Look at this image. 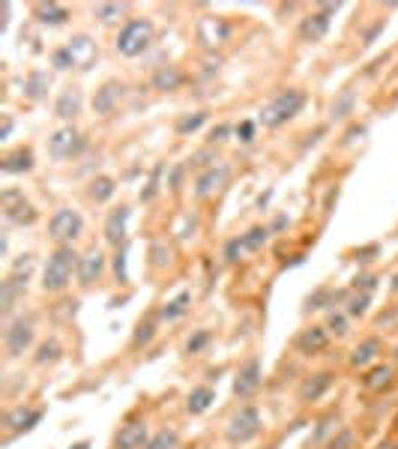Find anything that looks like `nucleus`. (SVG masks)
Instances as JSON below:
<instances>
[{
    "mask_svg": "<svg viewBox=\"0 0 398 449\" xmlns=\"http://www.w3.org/2000/svg\"><path fill=\"white\" fill-rule=\"evenodd\" d=\"M78 261H81V258L75 255L72 246H57L42 269V291L63 294L66 287L72 285V273H78Z\"/></svg>",
    "mask_w": 398,
    "mask_h": 449,
    "instance_id": "f257e3e1",
    "label": "nucleus"
},
{
    "mask_svg": "<svg viewBox=\"0 0 398 449\" xmlns=\"http://www.w3.org/2000/svg\"><path fill=\"white\" fill-rule=\"evenodd\" d=\"M305 105V93L296 87H287V90H278V93L261 108V123L266 129H278L282 123H287V120H294L296 114L303 111Z\"/></svg>",
    "mask_w": 398,
    "mask_h": 449,
    "instance_id": "f03ea898",
    "label": "nucleus"
},
{
    "mask_svg": "<svg viewBox=\"0 0 398 449\" xmlns=\"http://www.w3.org/2000/svg\"><path fill=\"white\" fill-rule=\"evenodd\" d=\"M153 42V24L147 22V18H132V22H126L120 27V33H117L114 45L117 52L123 57H141L147 48Z\"/></svg>",
    "mask_w": 398,
    "mask_h": 449,
    "instance_id": "7ed1b4c3",
    "label": "nucleus"
},
{
    "mask_svg": "<svg viewBox=\"0 0 398 449\" xmlns=\"http://www.w3.org/2000/svg\"><path fill=\"white\" fill-rule=\"evenodd\" d=\"M261 413H257V407L252 404H243L240 411H237L231 419H228L225 425V437L231 446H243L248 441H255L257 434H261Z\"/></svg>",
    "mask_w": 398,
    "mask_h": 449,
    "instance_id": "20e7f679",
    "label": "nucleus"
},
{
    "mask_svg": "<svg viewBox=\"0 0 398 449\" xmlns=\"http://www.w3.org/2000/svg\"><path fill=\"white\" fill-rule=\"evenodd\" d=\"M81 234H84V219L72 207H61L51 216V222H48V237H51L57 246H72Z\"/></svg>",
    "mask_w": 398,
    "mask_h": 449,
    "instance_id": "39448f33",
    "label": "nucleus"
},
{
    "mask_svg": "<svg viewBox=\"0 0 398 449\" xmlns=\"http://www.w3.org/2000/svg\"><path fill=\"white\" fill-rule=\"evenodd\" d=\"M0 210H3V219L9 225H18V228H24V225H33L39 213H36V207L27 201L22 189H3V195H0Z\"/></svg>",
    "mask_w": 398,
    "mask_h": 449,
    "instance_id": "423d86ee",
    "label": "nucleus"
},
{
    "mask_svg": "<svg viewBox=\"0 0 398 449\" xmlns=\"http://www.w3.org/2000/svg\"><path fill=\"white\" fill-rule=\"evenodd\" d=\"M33 345V317H13L3 329V347L9 359H18Z\"/></svg>",
    "mask_w": 398,
    "mask_h": 449,
    "instance_id": "0eeeda50",
    "label": "nucleus"
},
{
    "mask_svg": "<svg viewBox=\"0 0 398 449\" xmlns=\"http://www.w3.org/2000/svg\"><path fill=\"white\" fill-rule=\"evenodd\" d=\"M42 407H13L6 416H3V443L9 441H15L18 434H24V432H31V428H36L39 423H42Z\"/></svg>",
    "mask_w": 398,
    "mask_h": 449,
    "instance_id": "6e6552de",
    "label": "nucleus"
},
{
    "mask_svg": "<svg viewBox=\"0 0 398 449\" xmlns=\"http://www.w3.org/2000/svg\"><path fill=\"white\" fill-rule=\"evenodd\" d=\"M81 150H84V135L75 126H63L48 138V153H51V159H61V162L78 156Z\"/></svg>",
    "mask_w": 398,
    "mask_h": 449,
    "instance_id": "1a4fd4ad",
    "label": "nucleus"
},
{
    "mask_svg": "<svg viewBox=\"0 0 398 449\" xmlns=\"http://www.w3.org/2000/svg\"><path fill=\"white\" fill-rule=\"evenodd\" d=\"M261 359L257 356H248L246 363L237 368V377H234V395L240 398V402H246V398H252L257 393V386H261Z\"/></svg>",
    "mask_w": 398,
    "mask_h": 449,
    "instance_id": "9d476101",
    "label": "nucleus"
},
{
    "mask_svg": "<svg viewBox=\"0 0 398 449\" xmlns=\"http://www.w3.org/2000/svg\"><path fill=\"white\" fill-rule=\"evenodd\" d=\"M338 9V3H324L317 13L305 15L300 22V39L303 42H321L326 36V30H330V15Z\"/></svg>",
    "mask_w": 398,
    "mask_h": 449,
    "instance_id": "9b49d317",
    "label": "nucleus"
},
{
    "mask_svg": "<svg viewBox=\"0 0 398 449\" xmlns=\"http://www.w3.org/2000/svg\"><path fill=\"white\" fill-rule=\"evenodd\" d=\"M147 441H150V432H147L144 419H129L117 428L114 434V449H144Z\"/></svg>",
    "mask_w": 398,
    "mask_h": 449,
    "instance_id": "f8f14e48",
    "label": "nucleus"
},
{
    "mask_svg": "<svg viewBox=\"0 0 398 449\" xmlns=\"http://www.w3.org/2000/svg\"><path fill=\"white\" fill-rule=\"evenodd\" d=\"M228 177H231V168H228V165H213V168H207V171H201V174H198V180H195V198H198V201L213 198L218 189L228 183Z\"/></svg>",
    "mask_w": 398,
    "mask_h": 449,
    "instance_id": "ddd939ff",
    "label": "nucleus"
},
{
    "mask_svg": "<svg viewBox=\"0 0 398 449\" xmlns=\"http://www.w3.org/2000/svg\"><path fill=\"white\" fill-rule=\"evenodd\" d=\"M123 93H126L123 81H105L102 87L96 90V96H93V111L102 114V117H111L117 108H120Z\"/></svg>",
    "mask_w": 398,
    "mask_h": 449,
    "instance_id": "4468645a",
    "label": "nucleus"
},
{
    "mask_svg": "<svg viewBox=\"0 0 398 449\" xmlns=\"http://www.w3.org/2000/svg\"><path fill=\"white\" fill-rule=\"evenodd\" d=\"M326 345H330V333H326V326H305L294 338L296 354H303V356L321 354V351H326Z\"/></svg>",
    "mask_w": 398,
    "mask_h": 449,
    "instance_id": "2eb2a0df",
    "label": "nucleus"
},
{
    "mask_svg": "<svg viewBox=\"0 0 398 449\" xmlns=\"http://www.w3.org/2000/svg\"><path fill=\"white\" fill-rule=\"evenodd\" d=\"M129 216H132V210L126 204L114 207L111 213L105 216V243H111L114 249L126 243V225H129Z\"/></svg>",
    "mask_w": 398,
    "mask_h": 449,
    "instance_id": "dca6fc26",
    "label": "nucleus"
},
{
    "mask_svg": "<svg viewBox=\"0 0 398 449\" xmlns=\"http://www.w3.org/2000/svg\"><path fill=\"white\" fill-rule=\"evenodd\" d=\"M333 384H335V375L333 372H317V375H308L305 381L300 384V402H317V398H324L326 393L333 389Z\"/></svg>",
    "mask_w": 398,
    "mask_h": 449,
    "instance_id": "f3484780",
    "label": "nucleus"
},
{
    "mask_svg": "<svg viewBox=\"0 0 398 449\" xmlns=\"http://www.w3.org/2000/svg\"><path fill=\"white\" fill-rule=\"evenodd\" d=\"M102 273H105V255L93 246L90 252L81 255V261H78V282H81V287H90L93 282H99Z\"/></svg>",
    "mask_w": 398,
    "mask_h": 449,
    "instance_id": "a211bd4d",
    "label": "nucleus"
},
{
    "mask_svg": "<svg viewBox=\"0 0 398 449\" xmlns=\"http://www.w3.org/2000/svg\"><path fill=\"white\" fill-rule=\"evenodd\" d=\"M66 48H69V54H72V60H75V69H81V72L93 69L96 57H99V48H96V42L90 36H75Z\"/></svg>",
    "mask_w": 398,
    "mask_h": 449,
    "instance_id": "6ab92c4d",
    "label": "nucleus"
},
{
    "mask_svg": "<svg viewBox=\"0 0 398 449\" xmlns=\"http://www.w3.org/2000/svg\"><path fill=\"white\" fill-rule=\"evenodd\" d=\"M81 108H84L81 90H78V87H66L63 93L57 96V102H54V117H61V120H75L78 114H81Z\"/></svg>",
    "mask_w": 398,
    "mask_h": 449,
    "instance_id": "aec40b11",
    "label": "nucleus"
},
{
    "mask_svg": "<svg viewBox=\"0 0 398 449\" xmlns=\"http://www.w3.org/2000/svg\"><path fill=\"white\" fill-rule=\"evenodd\" d=\"M24 291H27V285L15 282L13 276H6V282L0 285V312H3V321H6V324L13 321V312H15L18 299L24 297Z\"/></svg>",
    "mask_w": 398,
    "mask_h": 449,
    "instance_id": "412c9836",
    "label": "nucleus"
},
{
    "mask_svg": "<svg viewBox=\"0 0 398 449\" xmlns=\"http://www.w3.org/2000/svg\"><path fill=\"white\" fill-rule=\"evenodd\" d=\"M0 171H3V174H27V171H33V150L31 147L9 150V153L3 156V162H0Z\"/></svg>",
    "mask_w": 398,
    "mask_h": 449,
    "instance_id": "4be33fe9",
    "label": "nucleus"
},
{
    "mask_svg": "<svg viewBox=\"0 0 398 449\" xmlns=\"http://www.w3.org/2000/svg\"><path fill=\"white\" fill-rule=\"evenodd\" d=\"M189 308H192V291H180L174 299H168V303L159 308L156 315H159V321H162V324H174V321H180Z\"/></svg>",
    "mask_w": 398,
    "mask_h": 449,
    "instance_id": "5701e85b",
    "label": "nucleus"
},
{
    "mask_svg": "<svg viewBox=\"0 0 398 449\" xmlns=\"http://www.w3.org/2000/svg\"><path fill=\"white\" fill-rule=\"evenodd\" d=\"M383 354V345H381V338H365V342H360L353 347V354H351V365L353 368H365V365H372L377 356Z\"/></svg>",
    "mask_w": 398,
    "mask_h": 449,
    "instance_id": "b1692460",
    "label": "nucleus"
},
{
    "mask_svg": "<svg viewBox=\"0 0 398 449\" xmlns=\"http://www.w3.org/2000/svg\"><path fill=\"white\" fill-rule=\"evenodd\" d=\"M48 87H51V75L42 72V69H33V72L24 78V96L31 99V102H42L48 96Z\"/></svg>",
    "mask_w": 398,
    "mask_h": 449,
    "instance_id": "393cba45",
    "label": "nucleus"
},
{
    "mask_svg": "<svg viewBox=\"0 0 398 449\" xmlns=\"http://www.w3.org/2000/svg\"><path fill=\"white\" fill-rule=\"evenodd\" d=\"M216 402V389L213 386H195L186 395V411L192 416H201L204 411H210V404Z\"/></svg>",
    "mask_w": 398,
    "mask_h": 449,
    "instance_id": "a878e982",
    "label": "nucleus"
},
{
    "mask_svg": "<svg viewBox=\"0 0 398 449\" xmlns=\"http://www.w3.org/2000/svg\"><path fill=\"white\" fill-rule=\"evenodd\" d=\"M33 15H36V22H39V24L61 27V24H66L69 9H66V6H61V3H36V6H33Z\"/></svg>",
    "mask_w": 398,
    "mask_h": 449,
    "instance_id": "bb28decb",
    "label": "nucleus"
},
{
    "mask_svg": "<svg viewBox=\"0 0 398 449\" xmlns=\"http://www.w3.org/2000/svg\"><path fill=\"white\" fill-rule=\"evenodd\" d=\"M347 294H335L333 287H317L305 297V312H317V308H326V306H335V303H344Z\"/></svg>",
    "mask_w": 398,
    "mask_h": 449,
    "instance_id": "cd10ccee",
    "label": "nucleus"
},
{
    "mask_svg": "<svg viewBox=\"0 0 398 449\" xmlns=\"http://www.w3.org/2000/svg\"><path fill=\"white\" fill-rule=\"evenodd\" d=\"M186 81V75L177 66H159L153 72V87L156 90H180Z\"/></svg>",
    "mask_w": 398,
    "mask_h": 449,
    "instance_id": "c85d7f7f",
    "label": "nucleus"
},
{
    "mask_svg": "<svg viewBox=\"0 0 398 449\" xmlns=\"http://www.w3.org/2000/svg\"><path fill=\"white\" fill-rule=\"evenodd\" d=\"M156 326H159V315H147L138 321L135 333H132V347H147L156 338Z\"/></svg>",
    "mask_w": 398,
    "mask_h": 449,
    "instance_id": "c756f323",
    "label": "nucleus"
},
{
    "mask_svg": "<svg viewBox=\"0 0 398 449\" xmlns=\"http://www.w3.org/2000/svg\"><path fill=\"white\" fill-rule=\"evenodd\" d=\"M270 228H264V225H255V228H248V231L240 237L243 239V249L246 252H257V249H264L266 243H270Z\"/></svg>",
    "mask_w": 398,
    "mask_h": 449,
    "instance_id": "7c9ffc66",
    "label": "nucleus"
},
{
    "mask_svg": "<svg viewBox=\"0 0 398 449\" xmlns=\"http://www.w3.org/2000/svg\"><path fill=\"white\" fill-rule=\"evenodd\" d=\"M61 354H63L61 342H57V338H45V342L36 347V356H33V363H36V365H48V363H57V359H61Z\"/></svg>",
    "mask_w": 398,
    "mask_h": 449,
    "instance_id": "2f4dec72",
    "label": "nucleus"
},
{
    "mask_svg": "<svg viewBox=\"0 0 398 449\" xmlns=\"http://www.w3.org/2000/svg\"><path fill=\"white\" fill-rule=\"evenodd\" d=\"M390 381H392V368L390 365H377V368H372V372L363 377V386L372 389V393H377V389L390 386Z\"/></svg>",
    "mask_w": 398,
    "mask_h": 449,
    "instance_id": "473e14b6",
    "label": "nucleus"
},
{
    "mask_svg": "<svg viewBox=\"0 0 398 449\" xmlns=\"http://www.w3.org/2000/svg\"><path fill=\"white\" fill-rule=\"evenodd\" d=\"M117 192V186H114V180L111 177H96L93 183H90V198L96 204H105V201H111Z\"/></svg>",
    "mask_w": 398,
    "mask_h": 449,
    "instance_id": "72a5a7b5",
    "label": "nucleus"
},
{
    "mask_svg": "<svg viewBox=\"0 0 398 449\" xmlns=\"http://www.w3.org/2000/svg\"><path fill=\"white\" fill-rule=\"evenodd\" d=\"M368 306H372V294H360V291H351L344 299V312L351 317H363L368 312Z\"/></svg>",
    "mask_w": 398,
    "mask_h": 449,
    "instance_id": "f704fd0d",
    "label": "nucleus"
},
{
    "mask_svg": "<svg viewBox=\"0 0 398 449\" xmlns=\"http://www.w3.org/2000/svg\"><path fill=\"white\" fill-rule=\"evenodd\" d=\"M177 446H180V434H177L174 428H162V432L147 441L144 449H177Z\"/></svg>",
    "mask_w": 398,
    "mask_h": 449,
    "instance_id": "c9c22d12",
    "label": "nucleus"
},
{
    "mask_svg": "<svg viewBox=\"0 0 398 449\" xmlns=\"http://www.w3.org/2000/svg\"><path fill=\"white\" fill-rule=\"evenodd\" d=\"M31 273H33V255H18L13 261V269H9V276L15 278V282L27 285L31 282Z\"/></svg>",
    "mask_w": 398,
    "mask_h": 449,
    "instance_id": "e433bc0d",
    "label": "nucleus"
},
{
    "mask_svg": "<svg viewBox=\"0 0 398 449\" xmlns=\"http://www.w3.org/2000/svg\"><path fill=\"white\" fill-rule=\"evenodd\" d=\"M207 123V111H195V114H186V117H180L177 120V135H189V132H198Z\"/></svg>",
    "mask_w": 398,
    "mask_h": 449,
    "instance_id": "4c0bfd02",
    "label": "nucleus"
},
{
    "mask_svg": "<svg viewBox=\"0 0 398 449\" xmlns=\"http://www.w3.org/2000/svg\"><path fill=\"white\" fill-rule=\"evenodd\" d=\"M210 342H213V333H210V329H198V333L189 336V342H186V354H201Z\"/></svg>",
    "mask_w": 398,
    "mask_h": 449,
    "instance_id": "58836bf2",
    "label": "nucleus"
},
{
    "mask_svg": "<svg viewBox=\"0 0 398 449\" xmlns=\"http://www.w3.org/2000/svg\"><path fill=\"white\" fill-rule=\"evenodd\" d=\"M351 111H353V93H351V90H344V93H342V96H338L335 102H333L330 114H333L335 120H342V117H347Z\"/></svg>",
    "mask_w": 398,
    "mask_h": 449,
    "instance_id": "ea45409f",
    "label": "nucleus"
},
{
    "mask_svg": "<svg viewBox=\"0 0 398 449\" xmlns=\"http://www.w3.org/2000/svg\"><path fill=\"white\" fill-rule=\"evenodd\" d=\"M347 312H330V317H326V333H335V336H347Z\"/></svg>",
    "mask_w": 398,
    "mask_h": 449,
    "instance_id": "a19ab883",
    "label": "nucleus"
},
{
    "mask_svg": "<svg viewBox=\"0 0 398 449\" xmlns=\"http://www.w3.org/2000/svg\"><path fill=\"white\" fill-rule=\"evenodd\" d=\"M93 13L99 15V22H105V24H111V22H117V18L123 15V3H99Z\"/></svg>",
    "mask_w": 398,
    "mask_h": 449,
    "instance_id": "79ce46f5",
    "label": "nucleus"
},
{
    "mask_svg": "<svg viewBox=\"0 0 398 449\" xmlns=\"http://www.w3.org/2000/svg\"><path fill=\"white\" fill-rule=\"evenodd\" d=\"M51 66L61 69V72H66V69H75V60H72V54H69L66 45L63 48H54V52H51Z\"/></svg>",
    "mask_w": 398,
    "mask_h": 449,
    "instance_id": "37998d69",
    "label": "nucleus"
},
{
    "mask_svg": "<svg viewBox=\"0 0 398 449\" xmlns=\"http://www.w3.org/2000/svg\"><path fill=\"white\" fill-rule=\"evenodd\" d=\"M126 252H129V246H117V252H114V276H117V282L126 285Z\"/></svg>",
    "mask_w": 398,
    "mask_h": 449,
    "instance_id": "c03bdc74",
    "label": "nucleus"
},
{
    "mask_svg": "<svg viewBox=\"0 0 398 449\" xmlns=\"http://www.w3.org/2000/svg\"><path fill=\"white\" fill-rule=\"evenodd\" d=\"M243 252H246V249H243V239H240V237L228 239V243H225V252H222L225 264H234V261H240V255H243Z\"/></svg>",
    "mask_w": 398,
    "mask_h": 449,
    "instance_id": "a18cd8bd",
    "label": "nucleus"
},
{
    "mask_svg": "<svg viewBox=\"0 0 398 449\" xmlns=\"http://www.w3.org/2000/svg\"><path fill=\"white\" fill-rule=\"evenodd\" d=\"M326 449H353V432L351 428H342V432L326 443Z\"/></svg>",
    "mask_w": 398,
    "mask_h": 449,
    "instance_id": "49530a36",
    "label": "nucleus"
},
{
    "mask_svg": "<svg viewBox=\"0 0 398 449\" xmlns=\"http://www.w3.org/2000/svg\"><path fill=\"white\" fill-rule=\"evenodd\" d=\"M377 287V276L372 273H365V276H356V282H353V291H360V294H372Z\"/></svg>",
    "mask_w": 398,
    "mask_h": 449,
    "instance_id": "de8ad7c7",
    "label": "nucleus"
},
{
    "mask_svg": "<svg viewBox=\"0 0 398 449\" xmlns=\"http://www.w3.org/2000/svg\"><path fill=\"white\" fill-rule=\"evenodd\" d=\"M237 138H240L243 144H248V141H255V123H252V120H243V123L237 126Z\"/></svg>",
    "mask_w": 398,
    "mask_h": 449,
    "instance_id": "09e8293b",
    "label": "nucleus"
},
{
    "mask_svg": "<svg viewBox=\"0 0 398 449\" xmlns=\"http://www.w3.org/2000/svg\"><path fill=\"white\" fill-rule=\"evenodd\" d=\"M228 132H231V126H228V123H218V126L213 129V132H210V147H213V144H218V141H225Z\"/></svg>",
    "mask_w": 398,
    "mask_h": 449,
    "instance_id": "8fccbe9b",
    "label": "nucleus"
},
{
    "mask_svg": "<svg viewBox=\"0 0 398 449\" xmlns=\"http://www.w3.org/2000/svg\"><path fill=\"white\" fill-rule=\"evenodd\" d=\"M165 264H168V258H165V249L156 243V246H153V267H165Z\"/></svg>",
    "mask_w": 398,
    "mask_h": 449,
    "instance_id": "3c124183",
    "label": "nucleus"
},
{
    "mask_svg": "<svg viewBox=\"0 0 398 449\" xmlns=\"http://www.w3.org/2000/svg\"><path fill=\"white\" fill-rule=\"evenodd\" d=\"M287 225V216H278L276 219V222H273V228H270V231H282V228Z\"/></svg>",
    "mask_w": 398,
    "mask_h": 449,
    "instance_id": "603ef678",
    "label": "nucleus"
},
{
    "mask_svg": "<svg viewBox=\"0 0 398 449\" xmlns=\"http://www.w3.org/2000/svg\"><path fill=\"white\" fill-rule=\"evenodd\" d=\"M69 449H90V441H78V443H72Z\"/></svg>",
    "mask_w": 398,
    "mask_h": 449,
    "instance_id": "864d4df0",
    "label": "nucleus"
},
{
    "mask_svg": "<svg viewBox=\"0 0 398 449\" xmlns=\"http://www.w3.org/2000/svg\"><path fill=\"white\" fill-rule=\"evenodd\" d=\"M9 129H13V120H9V117H6V120H3V138L9 135Z\"/></svg>",
    "mask_w": 398,
    "mask_h": 449,
    "instance_id": "5fc2aeb1",
    "label": "nucleus"
},
{
    "mask_svg": "<svg viewBox=\"0 0 398 449\" xmlns=\"http://www.w3.org/2000/svg\"><path fill=\"white\" fill-rule=\"evenodd\" d=\"M377 449H398V443H395V446H392V443H381Z\"/></svg>",
    "mask_w": 398,
    "mask_h": 449,
    "instance_id": "6e6d98bb",
    "label": "nucleus"
},
{
    "mask_svg": "<svg viewBox=\"0 0 398 449\" xmlns=\"http://www.w3.org/2000/svg\"><path fill=\"white\" fill-rule=\"evenodd\" d=\"M392 291H398V273L392 276Z\"/></svg>",
    "mask_w": 398,
    "mask_h": 449,
    "instance_id": "4d7b16f0",
    "label": "nucleus"
},
{
    "mask_svg": "<svg viewBox=\"0 0 398 449\" xmlns=\"http://www.w3.org/2000/svg\"><path fill=\"white\" fill-rule=\"evenodd\" d=\"M395 363H398V345H395Z\"/></svg>",
    "mask_w": 398,
    "mask_h": 449,
    "instance_id": "13d9d810",
    "label": "nucleus"
},
{
    "mask_svg": "<svg viewBox=\"0 0 398 449\" xmlns=\"http://www.w3.org/2000/svg\"><path fill=\"white\" fill-rule=\"evenodd\" d=\"M266 449H276V446H266Z\"/></svg>",
    "mask_w": 398,
    "mask_h": 449,
    "instance_id": "bf43d9fd",
    "label": "nucleus"
}]
</instances>
